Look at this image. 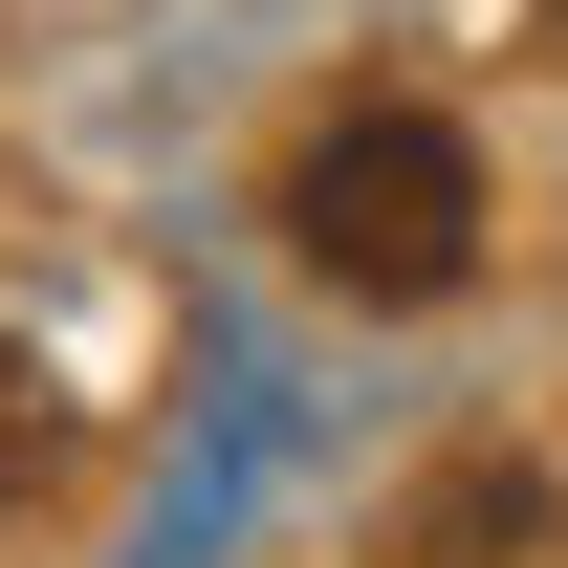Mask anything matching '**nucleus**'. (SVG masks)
Wrapping results in <instances>:
<instances>
[{"instance_id":"f03ea898","label":"nucleus","mask_w":568,"mask_h":568,"mask_svg":"<svg viewBox=\"0 0 568 568\" xmlns=\"http://www.w3.org/2000/svg\"><path fill=\"white\" fill-rule=\"evenodd\" d=\"M44 437H67V416H44V372H22V351H0V503H22V481H44Z\"/></svg>"},{"instance_id":"f257e3e1","label":"nucleus","mask_w":568,"mask_h":568,"mask_svg":"<svg viewBox=\"0 0 568 568\" xmlns=\"http://www.w3.org/2000/svg\"><path fill=\"white\" fill-rule=\"evenodd\" d=\"M284 263L351 284V306H437V284L481 263V153L437 132V110H328V132L284 153Z\"/></svg>"}]
</instances>
